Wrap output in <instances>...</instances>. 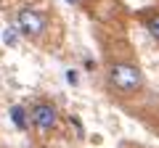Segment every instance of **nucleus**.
Masks as SVG:
<instances>
[{"label":"nucleus","mask_w":159,"mask_h":148,"mask_svg":"<svg viewBox=\"0 0 159 148\" xmlns=\"http://www.w3.org/2000/svg\"><path fill=\"white\" fill-rule=\"evenodd\" d=\"M106 85L114 95H135L143 90L146 77H143L141 66L133 61H114L106 66Z\"/></svg>","instance_id":"f257e3e1"},{"label":"nucleus","mask_w":159,"mask_h":148,"mask_svg":"<svg viewBox=\"0 0 159 148\" xmlns=\"http://www.w3.org/2000/svg\"><path fill=\"white\" fill-rule=\"evenodd\" d=\"M27 114H29V124H32L37 132H43V135L53 132V130L58 127V119H61L58 106H56L53 101H45V98L34 101L32 106L27 108Z\"/></svg>","instance_id":"f03ea898"},{"label":"nucleus","mask_w":159,"mask_h":148,"mask_svg":"<svg viewBox=\"0 0 159 148\" xmlns=\"http://www.w3.org/2000/svg\"><path fill=\"white\" fill-rule=\"evenodd\" d=\"M16 29H19L21 37H27V40H40V37L48 32V16L40 11V8L24 6V8H19V13H16Z\"/></svg>","instance_id":"7ed1b4c3"},{"label":"nucleus","mask_w":159,"mask_h":148,"mask_svg":"<svg viewBox=\"0 0 159 148\" xmlns=\"http://www.w3.org/2000/svg\"><path fill=\"white\" fill-rule=\"evenodd\" d=\"M141 21H143V27H146V32L159 42V11H143Z\"/></svg>","instance_id":"20e7f679"},{"label":"nucleus","mask_w":159,"mask_h":148,"mask_svg":"<svg viewBox=\"0 0 159 148\" xmlns=\"http://www.w3.org/2000/svg\"><path fill=\"white\" fill-rule=\"evenodd\" d=\"M11 119H13V124H16L19 130H27L29 127V114H27L24 106H13L11 108Z\"/></svg>","instance_id":"39448f33"},{"label":"nucleus","mask_w":159,"mask_h":148,"mask_svg":"<svg viewBox=\"0 0 159 148\" xmlns=\"http://www.w3.org/2000/svg\"><path fill=\"white\" fill-rule=\"evenodd\" d=\"M3 42H6L8 48H16V42H19V29H16V27H13V29L8 27L6 32H3Z\"/></svg>","instance_id":"423d86ee"},{"label":"nucleus","mask_w":159,"mask_h":148,"mask_svg":"<svg viewBox=\"0 0 159 148\" xmlns=\"http://www.w3.org/2000/svg\"><path fill=\"white\" fill-rule=\"evenodd\" d=\"M66 80H69V85H77V72H72V69H69V72H66Z\"/></svg>","instance_id":"0eeeda50"},{"label":"nucleus","mask_w":159,"mask_h":148,"mask_svg":"<svg viewBox=\"0 0 159 148\" xmlns=\"http://www.w3.org/2000/svg\"><path fill=\"white\" fill-rule=\"evenodd\" d=\"M66 3H72V6H80V3H82V0H66Z\"/></svg>","instance_id":"6e6552de"}]
</instances>
